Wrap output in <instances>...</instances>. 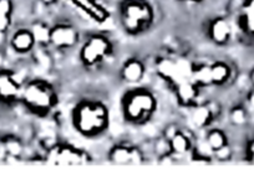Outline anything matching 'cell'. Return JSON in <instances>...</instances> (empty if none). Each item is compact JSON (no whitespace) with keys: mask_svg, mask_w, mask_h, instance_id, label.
Instances as JSON below:
<instances>
[{"mask_svg":"<svg viewBox=\"0 0 254 175\" xmlns=\"http://www.w3.org/2000/svg\"><path fill=\"white\" fill-rule=\"evenodd\" d=\"M110 109L100 99L84 98L76 102L71 111L75 132L86 139L101 137L110 128Z\"/></svg>","mask_w":254,"mask_h":175,"instance_id":"6da1fadb","label":"cell"},{"mask_svg":"<svg viewBox=\"0 0 254 175\" xmlns=\"http://www.w3.org/2000/svg\"><path fill=\"white\" fill-rule=\"evenodd\" d=\"M158 109V98L147 87L133 86L125 92L121 99V114L131 126H145L153 118Z\"/></svg>","mask_w":254,"mask_h":175,"instance_id":"7a4b0ae2","label":"cell"},{"mask_svg":"<svg viewBox=\"0 0 254 175\" xmlns=\"http://www.w3.org/2000/svg\"><path fill=\"white\" fill-rule=\"evenodd\" d=\"M20 102L31 114L46 118L59 106V93L50 81L36 77L23 85Z\"/></svg>","mask_w":254,"mask_h":175,"instance_id":"3957f363","label":"cell"},{"mask_svg":"<svg viewBox=\"0 0 254 175\" xmlns=\"http://www.w3.org/2000/svg\"><path fill=\"white\" fill-rule=\"evenodd\" d=\"M120 24L128 35H140L155 21V9L148 0H122L120 4Z\"/></svg>","mask_w":254,"mask_h":175,"instance_id":"277c9868","label":"cell"},{"mask_svg":"<svg viewBox=\"0 0 254 175\" xmlns=\"http://www.w3.org/2000/svg\"><path fill=\"white\" fill-rule=\"evenodd\" d=\"M114 52L111 39L101 33L90 34L79 50V61L85 69H94L104 64Z\"/></svg>","mask_w":254,"mask_h":175,"instance_id":"5b68a950","label":"cell"},{"mask_svg":"<svg viewBox=\"0 0 254 175\" xmlns=\"http://www.w3.org/2000/svg\"><path fill=\"white\" fill-rule=\"evenodd\" d=\"M46 163L59 167H74V165L87 164L91 162V157L82 148L75 147L70 143H55L45 154Z\"/></svg>","mask_w":254,"mask_h":175,"instance_id":"8992f818","label":"cell"},{"mask_svg":"<svg viewBox=\"0 0 254 175\" xmlns=\"http://www.w3.org/2000/svg\"><path fill=\"white\" fill-rule=\"evenodd\" d=\"M79 29L70 23H56L51 26L50 47L56 51H69L80 44Z\"/></svg>","mask_w":254,"mask_h":175,"instance_id":"52a82bcc","label":"cell"},{"mask_svg":"<svg viewBox=\"0 0 254 175\" xmlns=\"http://www.w3.org/2000/svg\"><path fill=\"white\" fill-rule=\"evenodd\" d=\"M221 107L217 102H198L190 108V123L194 131H206L217 120Z\"/></svg>","mask_w":254,"mask_h":175,"instance_id":"ba28073f","label":"cell"},{"mask_svg":"<svg viewBox=\"0 0 254 175\" xmlns=\"http://www.w3.org/2000/svg\"><path fill=\"white\" fill-rule=\"evenodd\" d=\"M233 36V26L226 16H216L207 25V38L213 45L226 46Z\"/></svg>","mask_w":254,"mask_h":175,"instance_id":"9c48e42d","label":"cell"},{"mask_svg":"<svg viewBox=\"0 0 254 175\" xmlns=\"http://www.w3.org/2000/svg\"><path fill=\"white\" fill-rule=\"evenodd\" d=\"M146 64L138 57H130L122 64L120 69V79L124 84L138 86L146 76Z\"/></svg>","mask_w":254,"mask_h":175,"instance_id":"30bf717a","label":"cell"},{"mask_svg":"<svg viewBox=\"0 0 254 175\" xmlns=\"http://www.w3.org/2000/svg\"><path fill=\"white\" fill-rule=\"evenodd\" d=\"M23 84L18 81L11 70H0V101L5 103L20 101Z\"/></svg>","mask_w":254,"mask_h":175,"instance_id":"8fae6325","label":"cell"},{"mask_svg":"<svg viewBox=\"0 0 254 175\" xmlns=\"http://www.w3.org/2000/svg\"><path fill=\"white\" fill-rule=\"evenodd\" d=\"M175 98L181 108H192L198 103L202 89L192 80H186L173 86Z\"/></svg>","mask_w":254,"mask_h":175,"instance_id":"7c38bea8","label":"cell"},{"mask_svg":"<svg viewBox=\"0 0 254 175\" xmlns=\"http://www.w3.org/2000/svg\"><path fill=\"white\" fill-rule=\"evenodd\" d=\"M9 46L11 51L16 55H29L33 53L36 48V43L34 40V36L29 28H20L13 33L9 40Z\"/></svg>","mask_w":254,"mask_h":175,"instance_id":"4fadbf2b","label":"cell"},{"mask_svg":"<svg viewBox=\"0 0 254 175\" xmlns=\"http://www.w3.org/2000/svg\"><path fill=\"white\" fill-rule=\"evenodd\" d=\"M70 1L95 23L104 24L110 19V11L100 0H70Z\"/></svg>","mask_w":254,"mask_h":175,"instance_id":"5bb4252c","label":"cell"},{"mask_svg":"<svg viewBox=\"0 0 254 175\" xmlns=\"http://www.w3.org/2000/svg\"><path fill=\"white\" fill-rule=\"evenodd\" d=\"M155 72L157 77L162 81L167 82L171 86L177 84V62L176 57L171 56H160L155 61Z\"/></svg>","mask_w":254,"mask_h":175,"instance_id":"9a60e30c","label":"cell"},{"mask_svg":"<svg viewBox=\"0 0 254 175\" xmlns=\"http://www.w3.org/2000/svg\"><path fill=\"white\" fill-rule=\"evenodd\" d=\"M171 154L176 158H183L186 155H190L193 148L194 138L190 134V131H186L181 128L170 140Z\"/></svg>","mask_w":254,"mask_h":175,"instance_id":"2e32d148","label":"cell"},{"mask_svg":"<svg viewBox=\"0 0 254 175\" xmlns=\"http://www.w3.org/2000/svg\"><path fill=\"white\" fill-rule=\"evenodd\" d=\"M133 145L131 143L120 142L112 145L107 152V160L109 163L119 167H125V165H131L132 160V149Z\"/></svg>","mask_w":254,"mask_h":175,"instance_id":"e0dca14e","label":"cell"},{"mask_svg":"<svg viewBox=\"0 0 254 175\" xmlns=\"http://www.w3.org/2000/svg\"><path fill=\"white\" fill-rule=\"evenodd\" d=\"M212 82L214 87L226 86L233 77V67L223 60H216L211 64Z\"/></svg>","mask_w":254,"mask_h":175,"instance_id":"ac0fdd59","label":"cell"},{"mask_svg":"<svg viewBox=\"0 0 254 175\" xmlns=\"http://www.w3.org/2000/svg\"><path fill=\"white\" fill-rule=\"evenodd\" d=\"M30 31L36 43V47L50 48L51 25L44 20H35L30 25Z\"/></svg>","mask_w":254,"mask_h":175,"instance_id":"d6986e66","label":"cell"},{"mask_svg":"<svg viewBox=\"0 0 254 175\" xmlns=\"http://www.w3.org/2000/svg\"><path fill=\"white\" fill-rule=\"evenodd\" d=\"M190 155L192 160L197 163L209 164V163L214 162V150L212 149L208 142L204 139V137L194 139L193 148H192V152Z\"/></svg>","mask_w":254,"mask_h":175,"instance_id":"ffe728a7","label":"cell"},{"mask_svg":"<svg viewBox=\"0 0 254 175\" xmlns=\"http://www.w3.org/2000/svg\"><path fill=\"white\" fill-rule=\"evenodd\" d=\"M4 149L6 152V158L14 160H19L25 154V143L21 137L15 134H8L1 138Z\"/></svg>","mask_w":254,"mask_h":175,"instance_id":"44dd1931","label":"cell"},{"mask_svg":"<svg viewBox=\"0 0 254 175\" xmlns=\"http://www.w3.org/2000/svg\"><path fill=\"white\" fill-rule=\"evenodd\" d=\"M192 81H193L201 89L208 88V87L213 86V82H212L211 64L196 62L193 74H192Z\"/></svg>","mask_w":254,"mask_h":175,"instance_id":"7402d4cb","label":"cell"},{"mask_svg":"<svg viewBox=\"0 0 254 175\" xmlns=\"http://www.w3.org/2000/svg\"><path fill=\"white\" fill-rule=\"evenodd\" d=\"M204 139L208 142L214 152L229 143V138L226 131L218 127H209L208 130L204 131Z\"/></svg>","mask_w":254,"mask_h":175,"instance_id":"603a6c76","label":"cell"},{"mask_svg":"<svg viewBox=\"0 0 254 175\" xmlns=\"http://www.w3.org/2000/svg\"><path fill=\"white\" fill-rule=\"evenodd\" d=\"M228 120L232 126L237 128L244 127L249 121V109L244 104H234L228 113Z\"/></svg>","mask_w":254,"mask_h":175,"instance_id":"cb8c5ba5","label":"cell"},{"mask_svg":"<svg viewBox=\"0 0 254 175\" xmlns=\"http://www.w3.org/2000/svg\"><path fill=\"white\" fill-rule=\"evenodd\" d=\"M237 24H238V28L241 29L242 33L251 36V38H254V14L241 11Z\"/></svg>","mask_w":254,"mask_h":175,"instance_id":"d4e9b609","label":"cell"},{"mask_svg":"<svg viewBox=\"0 0 254 175\" xmlns=\"http://www.w3.org/2000/svg\"><path fill=\"white\" fill-rule=\"evenodd\" d=\"M152 152L155 153L157 159H160V158L165 157V155L167 154H171L170 142H168V139H166L162 134H161L158 138H156V139L153 140Z\"/></svg>","mask_w":254,"mask_h":175,"instance_id":"484cf974","label":"cell"},{"mask_svg":"<svg viewBox=\"0 0 254 175\" xmlns=\"http://www.w3.org/2000/svg\"><path fill=\"white\" fill-rule=\"evenodd\" d=\"M234 155V150L232 148L231 143L226 144L224 147L219 148L214 152V162H221V163H226L229 162V160L233 158Z\"/></svg>","mask_w":254,"mask_h":175,"instance_id":"4316f807","label":"cell"},{"mask_svg":"<svg viewBox=\"0 0 254 175\" xmlns=\"http://www.w3.org/2000/svg\"><path fill=\"white\" fill-rule=\"evenodd\" d=\"M14 13L13 0H0V15L11 16Z\"/></svg>","mask_w":254,"mask_h":175,"instance_id":"83f0119b","label":"cell"},{"mask_svg":"<svg viewBox=\"0 0 254 175\" xmlns=\"http://www.w3.org/2000/svg\"><path fill=\"white\" fill-rule=\"evenodd\" d=\"M180 130H181V127L177 125V123L171 122V123H168V125L165 126V128L162 130V133H161V134H162L166 139L170 140L171 138H172L173 135H175Z\"/></svg>","mask_w":254,"mask_h":175,"instance_id":"f1b7e54d","label":"cell"},{"mask_svg":"<svg viewBox=\"0 0 254 175\" xmlns=\"http://www.w3.org/2000/svg\"><path fill=\"white\" fill-rule=\"evenodd\" d=\"M11 23H13L11 16L0 15V33L8 34V31L11 28Z\"/></svg>","mask_w":254,"mask_h":175,"instance_id":"f546056e","label":"cell"},{"mask_svg":"<svg viewBox=\"0 0 254 175\" xmlns=\"http://www.w3.org/2000/svg\"><path fill=\"white\" fill-rule=\"evenodd\" d=\"M246 158L251 164H254V138L248 140L246 145Z\"/></svg>","mask_w":254,"mask_h":175,"instance_id":"4dcf8cb0","label":"cell"},{"mask_svg":"<svg viewBox=\"0 0 254 175\" xmlns=\"http://www.w3.org/2000/svg\"><path fill=\"white\" fill-rule=\"evenodd\" d=\"M247 107H248L249 111L254 112V88H252L247 93Z\"/></svg>","mask_w":254,"mask_h":175,"instance_id":"1f68e13d","label":"cell"},{"mask_svg":"<svg viewBox=\"0 0 254 175\" xmlns=\"http://www.w3.org/2000/svg\"><path fill=\"white\" fill-rule=\"evenodd\" d=\"M38 1L41 4V5L46 6V8H51V6H54L58 4L59 0H38Z\"/></svg>","mask_w":254,"mask_h":175,"instance_id":"d6a6232c","label":"cell"},{"mask_svg":"<svg viewBox=\"0 0 254 175\" xmlns=\"http://www.w3.org/2000/svg\"><path fill=\"white\" fill-rule=\"evenodd\" d=\"M6 159V152L4 149V145L1 139H0V160H5Z\"/></svg>","mask_w":254,"mask_h":175,"instance_id":"836d02e7","label":"cell"},{"mask_svg":"<svg viewBox=\"0 0 254 175\" xmlns=\"http://www.w3.org/2000/svg\"><path fill=\"white\" fill-rule=\"evenodd\" d=\"M248 80H249V85H251V87L252 88H254V67L249 71Z\"/></svg>","mask_w":254,"mask_h":175,"instance_id":"e575fe53","label":"cell"},{"mask_svg":"<svg viewBox=\"0 0 254 175\" xmlns=\"http://www.w3.org/2000/svg\"><path fill=\"white\" fill-rule=\"evenodd\" d=\"M6 41V34L0 33V46H3Z\"/></svg>","mask_w":254,"mask_h":175,"instance_id":"d590c367","label":"cell"},{"mask_svg":"<svg viewBox=\"0 0 254 175\" xmlns=\"http://www.w3.org/2000/svg\"><path fill=\"white\" fill-rule=\"evenodd\" d=\"M190 3H193V4H202L204 0H188Z\"/></svg>","mask_w":254,"mask_h":175,"instance_id":"8d00e7d4","label":"cell"},{"mask_svg":"<svg viewBox=\"0 0 254 175\" xmlns=\"http://www.w3.org/2000/svg\"><path fill=\"white\" fill-rule=\"evenodd\" d=\"M176 1H178V3H187L188 0H176Z\"/></svg>","mask_w":254,"mask_h":175,"instance_id":"74e56055","label":"cell"}]
</instances>
